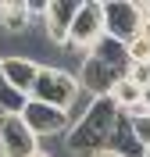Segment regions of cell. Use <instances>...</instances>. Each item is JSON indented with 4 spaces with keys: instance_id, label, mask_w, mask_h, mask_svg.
I'll use <instances>...</instances> for the list:
<instances>
[{
    "instance_id": "12",
    "label": "cell",
    "mask_w": 150,
    "mask_h": 157,
    "mask_svg": "<svg viewBox=\"0 0 150 157\" xmlns=\"http://www.w3.org/2000/svg\"><path fill=\"white\" fill-rule=\"evenodd\" d=\"M125 54H129V64H150V39L136 36L125 43Z\"/></svg>"
},
{
    "instance_id": "8",
    "label": "cell",
    "mask_w": 150,
    "mask_h": 157,
    "mask_svg": "<svg viewBox=\"0 0 150 157\" xmlns=\"http://www.w3.org/2000/svg\"><path fill=\"white\" fill-rule=\"evenodd\" d=\"M36 29V18L29 11V0H0V32L21 36Z\"/></svg>"
},
{
    "instance_id": "6",
    "label": "cell",
    "mask_w": 150,
    "mask_h": 157,
    "mask_svg": "<svg viewBox=\"0 0 150 157\" xmlns=\"http://www.w3.org/2000/svg\"><path fill=\"white\" fill-rule=\"evenodd\" d=\"M82 0H47V14H43V36L54 47H64V39L71 32V21L79 14Z\"/></svg>"
},
{
    "instance_id": "9",
    "label": "cell",
    "mask_w": 150,
    "mask_h": 157,
    "mask_svg": "<svg viewBox=\"0 0 150 157\" xmlns=\"http://www.w3.org/2000/svg\"><path fill=\"white\" fill-rule=\"evenodd\" d=\"M107 150H114V154H121V157H147V147L140 143V136H136L129 114L118 118V125H114V136H111V147H107Z\"/></svg>"
},
{
    "instance_id": "16",
    "label": "cell",
    "mask_w": 150,
    "mask_h": 157,
    "mask_svg": "<svg viewBox=\"0 0 150 157\" xmlns=\"http://www.w3.org/2000/svg\"><path fill=\"white\" fill-rule=\"evenodd\" d=\"M140 36H147V39H150V21H143V25H140Z\"/></svg>"
},
{
    "instance_id": "19",
    "label": "cell",
    "mask_w": 150,
    "mask_h": 157,
    "mask_svg": "<svg viewBox=\"0 0 150 157\" xmlns=\"http://www.w3.org/2000/svg\"><path fill=\"white\" fill-rule=\"evenodd\" d=\"M147 157H150V150H147Z\"/></svg>"
},
{
    "instance_id": "13",
    "label": "cell",
    "mask_w": 150,
    "mask_h": 157,
    "mask_svg": "<svg viewBox=\"0 0 150 157\" xmlns=\"http://www.w3.org/2000/svg\"><path fill=\"white\" fill-rule=\"evenodd\" d=\"M129 118H132V128H136L140 143L150 150V114H147V111H140V114H129Z\"/></svg>"
},
{
    "instance_id": "17",
    "label": "cell",
    "mask_w": 150,
    "mask_h": 157,
    "mask_svg": "<svg viewBox=\"0 0 150 157\" xmlns=\"http://www.w3.org/2000/svg\"><path fill=\"white\" fill-rule=\"evenodd\" d=\"M93 157H121V154H114V150H100V154H93Z\"/></svg>"
},
{
    "instance_id": "11",
    "label": "cell",
    "mask_w": 150,
    "mask_h": 157,
    "mask_svg": "<svg viewBox=\"0 0 150 157\" xmlns=\"http://www.w3.org/2000/svg\"><path fill=\"white\" fill-rule=\"evenodd\" d=\"M25 104H29V97H21L18 89L7 82V75H4V61H0V114H21Z\"/></svg>"
},
{
    "instance_id": "15",
    "label": "cell",
    "mask_w": 150,
    "mask_h": 157,
    "mask_svg": "<svg viewBox=\"0 0 150 157\" xmlns=\"http://www.w3.org/2000/svg\"><path fill=\"white\" fill-rule=\"evenodd\" d=\"M143 111H147V114H150V86L143 89ZM136 114H140V111H136Z\"/></svg>"
},
{
    "instance_id": "2",
    "label": "cell",
    "mask_w": 150,
    "mask_h": 157,
    "mask_svg": "<svg viewBox=\"0 0 150 157\" xmlns=\"http://www.w3.org/2000/svg\"><path fill=\"white\" fill-rule=\"evenodd\" d=\"M79 93H82V86H79V78H75L71 68H64V64H43L29 100H40V104L68 111L71 104L79 100Z\"/></svg>"
},
{
    "instance_id": "1",
    "label": "cell",
    "mask_w": 150,
    "mask_h": 157,
    "mask_svg": "<svg viewBox=\"0 0 150 157\" xmlns=\"http://www.w3.org/2000/svg\"><path fill=\"white\" fill-rule=\"evenodd\" d=\"M118 107L111 104V97H100L86 118H79L75 125L68 128V136H64V150L71 157H93L100 150L111 147V136H114V125H118Z\"/></svg>"
},
{
    "instance_id": "18",
    "label": "cell",
    "mask_w": 150,
    "mask_h": 157,
    "mask_svg": "<svg viewBox=\"0 0 150 157\" xmlns=\"http://www.w3.org/2000/svg\"><path fill=\"white\" fill-rule=\"evenodd\" d=\"M32 157H57V154H50V150H43V147H40V150H36Z\"/></svg>"
},
{
    "instance_id": "10",
    "label": "cell",
    "mask_w": 150,
    "mask_h": 157,
    "mask_svg": "<svg viewBox=\"0 0 150 157\" xmlns=\"http://www.w3.org/2000/svg\"><path fill=\"white\" fill-rule=\"evenodd\" d=\"M111 104L118 107V114H136V111H143V86H136L129 75H121L114 86H111Z\"/></svg>"
},
{
    "instance_id": "5",
    "label": "cell",
    "mask_w": 150,
    "mask_h": 157,
    "mask_svg": "<svg viewBox=\"0 0 150 157\" xmlns=\"http://www.w3.org/2000/svg\"><path fill=\"white\" fill-rule=\"evenodd\" d=\"M40 139L21 121V114H0V157H32Z\"/></svg>"
},
{
    "instance_id": "14",
    "label": "cell",
    "mask_w": 150,
    "mask_h": 157,
    "mask_svg": "<svg viewBox=\"0 0 150 157\" xmlns=\"http://www.w3.org/2000/svg\"><path fill=\"white\" fill-rule=\"evenodd\" d=\"M125 75H129L136 86H143V89L150 86V64H129V71H125Z\"/></svg>"
},
{
    "instance_id": "3",
    "label": "cell",
    "mask_w": 150,
    "mask_h": 157,
    "mask_svg": "<svg viewBox=\"0 0 150 157\" xmlns=\"http://www.w3.org/2000/svg\"><path fill=\"white\" fill-rule=\"evenodd\" d=\"M21 121L32 128V136L36 139H50V136H68V111H61V107H50V104H40V100H29L25 104V111H21Z\"/></svg>"
},
{
    "instance_id": "7",
    "label": "cell",
    "mask_w": 150,
    "mask_h": 157,
    "mask_svg": "<svg viewBox=\"0 0 150 157\" xmlns=\"http://www.w3.org/2000/svg\"><path fill=\"white\" fill-rule=\"evenodd\" d=\"M0 61H4V75H7V82L18 89L21 97H32V86H36L43 64H36L32 57H21V54H7V57H0Z\"/></svg>"
},
{
    "instance_id": "4",
    "label": "cell",
    "mask_w": 150,
    "mask_h": 157,
    "mask_svg": "<svg viewBox=\"0 0 150 157\" xmlns=\"http://www.w3.org/2000/svg\"><path fill=\"white\" fill-rule=\"evenodd\" d=\"M140 11H136V0H104V29L111 39L118 43H129V39L140 36Z\"/></svg>"
}]
</instances>
